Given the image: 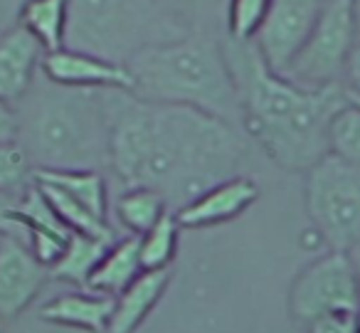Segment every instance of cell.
<instances>
[{
  "label": "cell",
  "mask_w": 360,
  "mask_h": 333,
  "mask_svg": "<svg viewBox=\"0 0 360 333\" xmlns=\"http://www.w3.org/2000/svg\"><path fill=\"white\" fill-rule=\"evenodd\" d=\"M18 200L20 195L15 193H0V237H18L25 242V230L15 218Z\"/></svg>",
  "instance_id": "cell-27"
},
{
  "label": "cell",
  "mask_w": 360,
  "mask_h": 333,
  "mask_svg": "<svg viewBox=\"0 0 360 333\" xmlns=\"http://www.w3.org/2000/svg\"><path fill=\"white\" fill-rule=\"evenodd\" d=\"M355 42L358 30L350 0H328L306 45L281 77L306 89L343 84L345 65Z\"/></svg>",
  "instance_id": "cell-7"
},
{
  "label": "cell",
  "mask_w": 360,
  "mask_h": 333,
  "mask_svg": "<svg viewBox=\"0 0 360 333\" xmlns=\"http://www.w3.org/2000/svg\"><path fill=\"white\" fill-rule=\"evenodd\" d=\"M165 11H170L188 30H195L193 23H200L202 18L212 15L215 11H222L227 18V3L230 0H158Z\"/></svg>",
  "instance_id": "cell-26"
},
{
  "label": "cell",
  "mask_w": 360,
  "mask_h": 333,
  "mask_svg": "<svg viewBox=\"0 0 360 333\" xmlns=\"http://www.w3.org/2000/svg\"><path fill=\"white\" fill-rule=\"evenodd\" d=\"M358 326H360V311H358Z\"/></svg>",
  "instance_id": "cell-34"
},
{
  "label": "cell",
  "mask_w": 360,
  "mask_h": 333,
  "mask_svg": "<svg viewBox=\"0 0 360 333\" xmlns=\"http://www.w3.org/2000/svg\"><path fill=\"white\" fill-rule=\"evenodd\" d=\"M20 139V114L18 106L0 101V144H18Z\"/></svg>",
  "instance_id": "cell-29"
},
{
  "label": "cell",
  "mask_w": 360,
  "mask_h": 333,
  "mask_svg": "<svg viewBox=\"0 0 360 333\" xmlns=\"http://www.w3.org/2000/svg\"><path fill=\"white\" fill-rule=\"evenodd\" d=\"M42 75L52 84L70 87V89L134 92V77L126 65L101 60L89 52L70 50V47L47 52L42 60Z\"/></svg>",
  "instance_id": "cell-11"
},
{
  "label": "cell",
  "mask_w": 360,
  "mask_h": 333,
  "mask_svg": "<svg viewBox=\"0 0 360 333\" xmlns=\"http://www.w3.org/2000/svg\"><path fill=\"white\" fill-rule=\"evenodd\" d=\"M116 220L136 237L146 234L150 227L160 222L165 213H170L168 203L160 193L150 188H126L116 198Z\"/></svg>",
  "instance_id": "cell-21"
},
{
  "label": "cell",
  "mask_w": 360,
  "mask_h": 333,
  "mask_svg": "<svg viewBox=\"0 0 360 333\" xmlns=\"http://www.w3.org/2000/svg\"><path fill=\"white\" fill-rule=\"evenodd\" d=\"M0 333H3V328H0Z\"/></svg>",
  "instance_id": "cell-35"
},
{
  "label": "cell",
  "mask_w": 360,
  "mask_h": 333,
  "mask_svg": "<svg viewBox=\"0 0 360 333\" xmlns=\"http://www.w3.org/2000/svg\"><path fill=\"white\" fill-rule=\"evenodd\" d=\"M178 237H180V225L175 213H165L155 227H150L146 234H141V264L146 272H155V269H168V264L175 259L178 252Z\"/></svg>",
  "instance_id": "cell-23"
},
{
  "label": "cell",
  "mask_w": 360,
  "mask_h": 333,
  "mask_svg": "<svg viewBox=\"0 0 360 333\" xmlns=\"http://www.w3.org/2000/svg\"><path fill=\"white\" fill-rule=\"evenodd\" d=\"M70 0H25L20 8V25L42 45V50L57 52L65 47Z\"/></svg>",
  "instance_id": "cell-19"
},
{
  "label": "cell",
  "mask_w": 360,
  "mask_h": 333,
  "mask_svg": "<svg viewBox=\"0 0 360 333\" xmlns=\"http://www.w3.org/2000/svg\"><path fill=\"white\" fill-rule=\"evenodd\" d=\"M50 269L32 254L27 242L0 237V318H15L42 291Z\"/></svg>",
  "instance_id": "cell-10"
},
{
  "label": "cell",
  "mask_w": 360,
  "mask_h": 333,
  "mask_svg": "<svg viewBox=\"0 0 360 333\" xmlns=\"http://www.w3.org/2000/svg\"><path fill=\"white\" fill-rule=\"evenodd\" d=\"M35 180V168L20 144H0V193L22 195Z\"/></svg>",
  "instance_id": "cell-25"
},
{
  "label": "cell",
  "mask_w": 360,
  "mask_h": 333,
  "mask_svg": "<svg viewBox=\"0 0 360 333\" xmlns=\"http://www.w3.org/2000/svg\"><path fill=\"white\" fill-rule=\"evenodd\" d=\"M35 183H45L62 190L84 205L96 218L106 220L109 215V193L101 170H35Z\"/></svg>",
  "instance_id": "cell-18"
},
{
  "label": "cell",
  "mask_w": 360,
  "mask_h": 333,
  "mask_svg": "<svg viewBox=\"0 0 360 333\" xmlns=\"http://www.w3.org/2000/svg\"><path fill=\"white\" fill-rule=\"evenodd\" d=\"M240 96L242 126L276 165L306 173L328 156V121L348 101L343 84L306 89L276 75L255 42L222 40Z\"/></svg>",
  "instance_id": "cell-2"
},
{
  "label": "cell",
  "mask_w": 360,
  "mask_h": 333,
  "mask_svg": "<svg viewBox=\"0 0 360 333\" xmlns=\"http://www.w3.org/2000/svg\"><path fill=\"white\" fill-rule=\"evenodd\" d=\"M15 218L22 225V230H25L27 247L50 269L60 259V254L65 252L72 232L60 220V215L55 213V208L45 198V193L37 188L35 180H32V185L18 200Z\"/></svg>",
  "instance_id": "cell-12"
},
{
  "label": "cell",
  "mask_w": 360,
  "mask_h": 333,
  "mask_svg": "<svg viewBox=\"0 0 360 333\" xmlns=\"http://www.w3.org/2000/svg\"><path fill=\"white\" fill-rule=\"evenodd\" d=\"M134 92L146 101L193 106L237 126L240 96L227 67L222 40L207 30H191L178 40L150 45L129 62Z\"/></svg>",
  "instance_id": "cell-3"
},
{
  "label": "cell",
  "mask_w": 360,
  "mask_h": 333,
  "mask_svg": "<svg viewBox=\"0 0 360 333\" xmlns=\"http://www.w3.org/2000/svg\"><path fill=\"white\" fill-rule=\"evenodd\" d=\"M111 313H114V299L94 291L62 294L40 308L42 321L82 328L89 333H109Z\"/></svg>",
  "instance_id": "cell-15"
},
{
  "label": "cell",
  "mask_w": 360,
  "mask_h": 333,
  "mask_svg": "<svg viewBox=\"0 0 360 333\" xmlns=\"http://www.w3.org/2000/svg\"><path fill=\"white\" fill-rule=\"evenodd\" d=\"M271 0H230L225 18V35L237 42H252L269 13Z\"/></svg>",
  "instance_id": "cell-24"
},
{
  "label": "cell",
  "mask_w": 360,
  "mask_h": 333,
  "mask_svg": "<svg viewBox=\"0 0 360 333\" xmlns=\"http://www.w3.org/2000/svg\"><path fill=\"white\" fill-rule=\"evenodd\" d=\"M289 311L296 323L309 326L330 313L360 311V282L348 252H335L314 259L299 272L289 291Z\"/></svg>",
  "instance_id": "cell-8"
},
{
  "label": "cell",
  "mask_w": 360,
  "mask_h": 333,
  "mask_svg": "<svg viewBox=\"0 0 360 333\" xmlns=\"http://www.w3.org/2000/svg\"><path fill=\"white\" fill-rule=\"evenodd\" d=\"M348 257H350V262H353L355 277H358V282H360V242H355L353 247L348 249Z\"/></svg>",
  "instance_id": "cell-31"
},
{
  "label": "cell",
  "mask_w": 360,
  "mask_h": 333,
  "mask_svg": "<svg viewBox=\"0 0 360 333\" xmlns=\"http://www.w3.org/2000/svg\"><path fill=\"white\" fill-rule=\"evenodd\" d=\"M188 32L158 0H70L65 47L126 65L146 47Z\"/></svg>",
  "instance_id": "cell-5"
},
{
  "label": "cell",
  "mask_w": 360,
  "mask_h": 333,
  "mask_svg": "<svg viewBox=\"0 0 360 333\" xmlns=\"http://www.w3.org/2000/svg\"><path fill=\"white\" fill-rule=\"evenodd\" d=\"M353 6V20H355V30H358V40H360V0H350Z\"/></svg>",
  "instance_id": "cell-32"
},
{
  "label": "cell",
  "mask_w": 360,
  "mask_h": 333,
  "mask_svg": "<svg viewBox=\"0 0 360 333\" xmlns=\"http://www.w3.org/2000/svg\"><path fill=\"white\" fill-rule=\"evenodd\" d=\"M143 264H141V242L139 237H126L121 242H114L94 274L89 277L86 289L94 294H104V296L116 299L121 291L131 287L136 279L143 274Z\"/></svg>",
  "instance_id": "cell-17"
},
{
  "label": "cell",
  "mask_w": 360,
  "mask_h": 333,
  "mask_svg": "<svg viewBox=\"0 0 360 333\" xmlns=\"http://www.w3.org/2000/svg\"><path fill=\"white\" fill-rule=\"evenodd\" d=\"M257 198H259V185L252 178L235 175V178L225 180V183L198 195L193 203H188L186 208H180L175 213V218H178L180 227H188V230L215 227V225L230 222V220L240 218L250 205H255Z\"/></svg>",
  "instance_id": "cell-13"
},
{
  "label": "cell",
  "mask_w": 360,
  "mask_h": 333,
  "mask_svg": "<svg viewBox=\"0 0 360 333\" xmlns=\"http://www.w3.org/2000/svg\"><path fill=\"white\" fill-rule=\"evenodd\" d=\"M326 144L328 156L360 168V106L355 101L348 99L330 116Z\"/></svg>",
  "instance_id": "cell-22"
},
{
  "label": "cell",
  "mask_w": 360,
  "mask_h": 333,
  "mask_svg": "<svg viewBox=\"0 0 360 333\" xmlns=\"http://www.w3.org/2000/svg\"><path fill=\"white\" fill-rule=\"evenodd\" d=\"M18 114V144L35 170L109 168V124L101 92L47 82L22 96Z\"/></svg>",
  "instance_id": "cell-4"
},
{
  "label": "cell",
  "mask_w": 360,
  "mask_h": 333,
  "mask_svg": "<svg viewBox=\"0 0 360 333\" xmlns=\"http://www.w3.org/2000/svg\"><path fill=\"white\" fill-rule=\"evenodd\" d=\"M343 87L348 94L360 96V40L355 42L353 52H350V57H348V65H345Z\"/></svg>",
  "instance_id": "cell-30"
},
{
  "label": "cell",
  "mask_w": 360,
  "mask_h": 333,
  "mask_svg": "<svg viewBox=\"0 0 360 333\" xmlns=\"http://www.w3.org/2000/svg\"><path fill=\"white\" fill-rule=\"evenodd\" d=\"M109 170L126 188L160 193L173 213L235 178L247 144L237 126L193 106L104 89Z\"/></svg>",
  "instance_id": "cell-1"
},
{
  "label": "cell",
  "mask_w": 360,
  "mask_h": 333,
  "mask_svg": "<svg viewBox=\"0 0 360 333\" xmlns=\"http://www.w3.org/2000/svg\"><path fill=\"white\" fill-rule=\"evenodd\" d=\"M42 45L22 25L0 35V101H20L32 89L37 65H42Z\"/></svg>",
  "instance_id": "cell-14"
},
{
  "label": "cell",
  "mask_w": 360,
  "mask_h": 333,
  "mask_svg": "<svg viewBox=\"0 0 360 333\" xmlns=\"http://www.w3.org/2000/svg\"><path fill=\"white\" fill-rule=\"evenodd\" d=\"M309 333H360L358 313H330L306 326Z\"/></svg>",
  "instance_id": "cell-28"
},
{
  "label": "cell",
  "mask_w": 360,
  "mask_h": 333,
  "mask_svg": "<svg viewBox=\"0 0 360 333\" xmlns=\"http://www.w3.org/2000/svg\"><path fill=\"white\" fill-rule=\"evenodd\" d=\"M306 213L316 232L335 252L360 242V168L326 156L306 170Z\"/></svg>",
  "instance_id": "cell-6"
},
{
  "label": "cell",
  "mask_w": 360,
  "mask_h": 333,
  "mask_svg": "<svg viewBox=\"0 0 360 333\" xmlns=\"http://www.w3.org/2000/svg\"><path fill=\"white\" fill-rule=\"evenodd\" d=\"M109 247H111V242H104V239L72 232L65 252H62L60 259L50 267V277L60 279V282H67V284H75V287H86L89 277L94 274V269L99 267V262L104 259V254L109 252Z\"/></svg>",
  "instance_id": "cell-20"
},
{
  "label": "cell",
  "mask_w": 360,
  "mask_h": 333,
  "mask_svg": "<svg viewBox=\"0 0 360 333\" xmlns=\"http://www.w3.org/2000/svg\"><path fill=\"white\" fill-rule=\"evenodd\" d=\"M170 284V269L143 272L126 291L114 299V313L109 321V333H134L146 321L153 306L163 299Z\"/></svg>",
  "instance_id": "cell-16"
},
{
  "label": "cell",
  "mask_w": 360,
  "mask_h": 333,
  "mask_svg": "<svg viewBox=\"0 0 360 333\" xmlns=\"http://www.w3.org/2000/svg\"><path fill=\"white\" fill-rule=\"evenodd\" d=\"M345 94H348V92H345ZM348 99H350V101H355V104L360 106V96H353V94H348Z\"/></svg>",
  "instance_id": "cell-33"
},
{
  "label": "cell",
  "mask_w": 360,
  "mask_h": 333,
  "mask_svg": "<svg viewBox=\"0 0 360 333\" xmlns=\"http://www.w3.org/2000/svg\"><path fill=\"white\" fill-rule=\"evenodd\" d=\"M326 6L328 0H271L269 13L252 40L271 72L284 75L314 32Z\"/></svg>",
  "instance_id": "cell-9"
}]
</instances>
